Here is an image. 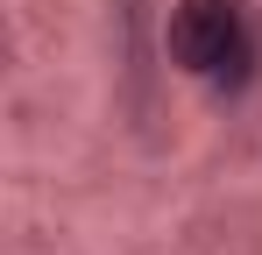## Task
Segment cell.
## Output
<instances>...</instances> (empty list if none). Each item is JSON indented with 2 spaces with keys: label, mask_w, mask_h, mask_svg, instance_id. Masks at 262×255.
I'll return each instance as SVG.
<instances>
[{
  "label": "cell",
  "mask_w": 262,
  "mask_h": 255,
  "mask_svg": "<svg viewBox=\"0 0 262 255\" xmlns=\"http://www.w3.org/2000/svg\"><path fill=\"white\" fill-rule=\"evenodd\" d=\"M255 42L262 36H255L241 0H170V14H163V64L177 78H199V85H213Z\"/></svg>",
  "instance_id": "6da1fadb"
}]
</instances>
